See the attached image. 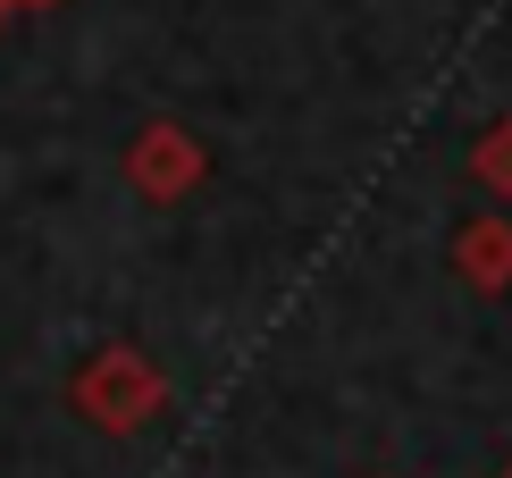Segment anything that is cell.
I'll use <instances>...</instances> for the list:
<instances>
[{"mask_svg": "<svg viewBox=\"0 0 512 478\" xmlns=\"http://www.w3.org/2000/svg\"><path fill=\"white\" fill-rule=\"evenodd\" d=\"M76 403L93 411V420H110V428H135L143 411L160 403V386L143 378L135 361H101V369H84V386H76Z\"/></svg>", "mask_w": 512, "mask_h": 478, "instance_id": "obj_1", "label": "cell"}]
</instances>
